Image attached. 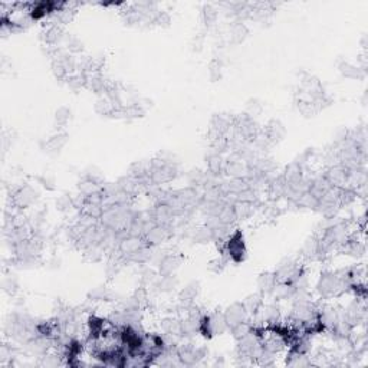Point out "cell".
Returning <instances> with one entry per match:
<instances>
[{
	"mask_svg": "<svg viewBox=\"0 0 368 368\" xmlns=\"http://www.w3.org/2000/svg\"><path fill=\"white\" fill-rule=\"evenodd\" d=\"M350 289V283L338 274L334 272H322L317 283V292L322 298H331L339 292Z\"/></svg>",
	"mask_w": 368,
	"mask_h": 368,
	"instance_id": "obj_1",
	"label": "cell"
},
{
	"mask_svg": "<svg viewBox=\"0 0 368 368\" xmlns=\"http://www.w3.org/2000/svg\"><path fill=\"white\" fill-rule=\"evenodd\" d=\"M223 256L233 263H242L247 256L245 236L240 230H233L223 243Z\"/></svg>",
	"mask_w": 368,
	"mask_h": 368,
	"instance_id": "obj_2",
	"label": "cell"
},
{
	"mask_svg": "<svg viewBox=\"0 0 368 368\" xmlns=\"http://www.w3.org/2000/svg\"><path fill=\"white\" fill-rule=\"evenodd\" d=\"M145 242L143 236H138V235H131V233H125L124 236H121L118 245H117V252L123 256L124 259L128 260L134 255L137 253L141 247H144Z\"/></svg>",
	"mask_w": 368,
	"mask_h": 368,
	"instance_id": "obj_3",
	"label": "cell"
},
{
	"mask_svg": "<svg viewBox=\"0 0 368 368\" xmlns=\"http://www.w3.org/2000/svg\"><path fill=\"white\" fill-rule=\"evenodd\" d=\"M250 171H252V168L249 166V163L242 159L239 154L229 157V160L226 161L224 173L227 174L230 179H247Z\"/></svg>",
	"mask_w": 368,
	"mask_h": 368,
	"instance_id": "obj_4",
	"label": "cell"
},
{
	"mask_svg": "<svg viewBox=\"0 0 368 368\" xmlns=\"http://www.w3.org/2000/svg\"><path fill=\"white\" fill-rule=\"evenodd\" d=\"M223 314L224 318H226V322H227V326H229V331H230L231 328H235L236 325L249 322V319H250L249 312L246 311L242 302H233L226 308V311H223Z\"/></svg>",
	"mask_w": 368,
	"mask_h": 368,
	"instance_id": "obj_5",
	"label": "cell"
},
{
	"mask_svg": "<svg viewBox=\"0 0 368 368\" xmlns=\"http://www.w3.org/2000/svg\"><path fill=\"white\" fill-rule=\"evenodd\" d=\"M37 191L32 186H22L16 190L13 196H12V202L15 204V207L17 209H26L30 207L33 203L36 202L37 199Z\"/></svg>",
	"mask_w": 368,
	"mask_h": 368,
	"instance_id": "obj_6",
	"label": "cell"
},
{
	"mask_svg": "<svg viewBox=\"0 0 368 368\" xmlns=\"http://www.w3.org/2000/svg\"><path fill=\"white\" fill-rule=\"evenodd\" d=\"M171 227L173 226H161V224H156L154 227H151L150 230L145 233L144 242L145 245L154 247V246H159L161 243H164L167 239L170 238V233H171Z\"/></svg>",
	"mask_w": 368,
	"mask_h": 368,
	"instance_id": "obj_7",
	"label": "cell"
},
{
	"mask_svg": "<svg viewBox=\"0 0 368 368\" xmlns=\"http://www.w3.org/2000/svg\"><path fill=\"white\" fill-rule=\"evenodd\" d=\"M324 176L332 187L344 188L348 184V170L341 163L330 167Z\"/></svg>",
	"mask_w": 368,
	"mask_h": 368,
	"instance_id": "obj_8",
	"label": "cell"
},
{
	"mask_svg": "<svg viewBox=\"0 0 368 368\" xmlns=\"http://www.w3.org/2000/svg\"><path fill=\"white\" fill-rule=\"evenodd\" d=\"M151 217L154 222L161 226H173L174 222V211L166 202H159L156 204V207L152 209Z\"/></svg>",
	"mask_w": 368,
	"mask_h": 368,
	"instance_id": "obj_9",
	"label": "cell"
},
{
	"mask_svg": "<svg viewBox=\"0 0 368 368\" xmlns=\"http://www.w3.org/2000/svg\"><path fill=\"white\" fill-rule=\"evenodd\" d=\"M180 265L181 259L177 255H164L159 260V275H163V276L174 275L180 267Z\"/></svg>",
	"mask_w": 368,
	"mask_h": 368,
	"instance_id": "obj_10",
	"label": "cell"
},
{
	"mask_svg": "<svg viewBox=\"0 0 368 368\" xmlns=\"http://www.w3.org/2000/svg\"><path fill=\"white\" fill-rule=\"evenodd\" d=\"M199 286H200L199 282H191V283L186 285V286L179 292V301H180L181 305H183L184 308H188L190 305H193L195 299L197 298V295H199V292H200V288H199Z\"/></svg>",
	"mask_w": 368,
	"mask_h": 368,
	"instance_id": "obj_11",
	"label": "cell"
},
{
	"mask_svg": "<svg viewBox=\"0 0 368 368\" xmlns=\"http://www.w3.org/2000/svg\"><path fill=\"white\" fill-rule=\"evenodd\" d=\"M276 283L278 279L275 276V272H262L258 278V289L262 295H272Z\"/></svg>",
	"mask_w": 368,
	"mask_h": 368,
	"instance_id": "obj_12",
	"label": "cell"
},
{
	"mask_svg": "<svg viewBox=\"0 0 368 368\" xmlns=\"http://www.w3.org/2000/svg\"><path fill=\"white\" fill-rule=\"evenodd\" d=\"M177 286H179V281L174 275H167V276L159 275V278H156L154 281V288H157V290L161 294H170L176 290Z\"/></svg>",
	"mask_w": 368,
	"mask_h": 368,
	"instance_id": "obj_13",
	"label": "cell"
},
{
	"mask_svg": "<svg viewBox=\"0 0 368 368\" xmlns=\"http://www.w3.org/2000/svg\"><path fill=\"white\" fill-rule=\"evenodd\" d=\"M265 135L269 141H281L283 137L286 135V130L283 127V124L279 120H272L270 123L266 125V131Z\"/></svg>",
	"mask_w": 368,
	"mask_h": 368,
	"instance_id": "obj_14",
	"label": "cell"
},
{
	"mask_svg": "<svg viewBox=\"0 0 368 368\" xmlns=\"http://www.w3.org/2000/svg\"><path fill=\"white\" fill-rule=\"evenodd\" d=\"M338 71L345 78H350V80H362L365 76V72L362 68H358V66L353 65L346 61H341L338 65Z\"/></svg>",
	"mask_w": 368,
	"mask_h": 368,
	"instance_id": "obj_15",
	"label": "cell"
},
{
	"mask_svg": "<svg viewBox=\"0 0 368 368\" xmlns=\"http://www.w3.org/2000/svg\"><path fill=\"white\" fill-rule=\"evenodd\" d=\"M102 184L96 183V181L91 180L88 177H84V180L78 183V193L85 197H91V196L98 195L102 191Z\"/></svg>",
	"mask_w": 368,
	"mask_h": 368,
	"instance_id": "obj_16",
	"label": "cell"
},
{
	"mask_svg": "<svg viewBox=\"0 0 368 368\" xmlns=\"http://www.w3.org/2000/svg\"><path fill=\"white\" fill-rule=\"evenodd\" d=\"M64 39V30L59 26L58 23L51 25L49 28H46L44 32V41L46 45H51V46H56V45Z\"/></svg>",
	"mask_w": 368,
	"mask_h": 368,
	"instance_id": "obj_17",
	"label": "cell"
},
{
	"mask_svg": "<svg viewBox=\"0 0 368 368\" xmlns=\"http://www.w3.org/2000/svg\"><path fill=\"white\" fill-rule=\"evenodd\" d=\"M249 35V29L245 25V22L235 21L230 26V37L233 44H242Z\"/></svg>",
	"mask_w": 368,
	"mask_h": 368,
	"instance_id": "obj_18",
	"label": "cell"
},
{
	"mask_svg": "<svg viewBox=\"0 0 368 368\" xmlns=\"http://www.w3.org/2000/svg\"><path fill=\"white\" fill-rule=\"evenodd\" d=\"M263 295L262 294H252V295H249V296H246L245 298V301H243V306L246 308V311L249 312V315H250V318L255 317L258 312H259V309L262 308V305H263Z\"/></svg>",
	"mask_w": 368,
	"mask_h": 368,
	"instance_id": "obj_19",
	"label": "cell"
},
{
	"mask_svg": "<svg viewBox=\"0 0 368 368\" xmlns=\"http://www.w3.org/2000/svg\"><path fill=\"white\" fill-rule=\"evenodd\" d=\"M286 364L289 367H295V368H301V367H309L312 365V361L308 357V354H301L296 353L294 350L289 351V358L286 360Z\"/></svg>",
	"mask_w": 368,
	"mask_h": 368,
	"instance_id": "obj_20",
	"label": "cell"
},
{
	"mask_svg": "<svg viewBox=\"0 0 368 368\" xmlns=\"http://www.w3.org/2000/svg\"><path fill=\"white\" fill-rule=\"evenodd\" d=\"M224 167H226V161H224V159L222 157V154H219V152L210 154L209 159H207L209 173L220 176L222 173H224Z\"/></svg>",
	"mask_w": 368,
	"mask_h": 368,
	"instance_id": "obj_21",
	"label": "cell"
},
{
	"mask_svg": "<svg viewBox=\"0 0 368 368\" xmlns=\"http://www.w3.org/2000/svg\"><path fill=\"white\" fill-rule=\"evenodd\" d=\"M302 255L306 259H314L319 256V238L315 235L306 239V242L303 243Z\"/></svg>",
	"mask_w": 368,
	"mask_h": 368,
	"instance_id": "obj_22",
	"label": "cell"
},
{
	"mask_svg": "<svg viewBox=\"0 0 368 368\" xmlns=\"http://www.w3.org/2000/svg\"><path fill=\"white\" fill-rule=\"evenodd\" d=\"M191 240L195 243H199V245H206V243H210L213 242V236H211V231L207 226H203V227H197L193 230L191 233Z\"/></svg>",
	"mask_w": 368,
	"mask_h": 368,
	"instance_id": "obj_23",
	"label": "cell"
},
{
	"mask_svg": "<svg viewBox=\"0 0 368 368\" xmlns=\"http://www.w3.org/2000/svg\"><path fill=\"white\" fill-rule=\"evenodd\" d=\"M233 210L238 220H245L252 215L253 203L252 202H236L233 204Z\"/></svg>",
	"mask_w": 368,
	"mask_h": 368,
	"instance_id": "obj_24",
	"label": "cell"
},
{
	"mask_svg": "<svg viewBox=\"0 0 368 368\" xmlns=\"http://www.w3.org/2000/svg\"><path fill=\"white\" fill-rule=\"evenodd\" d=\"M217 10L215 6H211V5H204L202 9V19H203V23L210 28V26H213L217 21Z\"/></svg>",
	"mask_w": 368,
	"mask_h": 368,
	"instance_id": "obj_25",
	"label": "cell"
},
{
	"mask_svg": "<svg viewBox=\"0 0 368 368\" xmlns=\"http://www.w3.org/2000/svg\"><path fill=\"white\" fill-rule=\"evenodd\" d=\"M112 294L109 292L107 288H102V286H98V288L92 289L88 292V299L92 301V302H96V301H112Z\"/></svg>",
	"mask_w": 368,
	"mask_h": 368,
	"instance_id": "obj_26",
	"label": "cell"
},
{
	"mask_svg": "<svg viewBox=\"0 0 368 368\" xmlns=\"http://www.w3.org/2000/svg\"><path fill=\"white\" fill-rule=\"evenodd\" d=\"M222 73H223V64L220 59H211L209 64V78L211 82L222 80Z\"/></svg>",
	"mask_w": 368,
	"mask_h": 368,
	"instance_id": "obj_27",
	"label": "cell"
},
{
	"mask_svg": "<svg viewBox=\"0 0 368 368\" xmlns=\"http://www.w3.org/2000/svg\"><path fill=\"white\" fill-rule=\"evenodd\" d=\"M66 143V134H58V135H53L48 140L46 147H48V151H55L58 152Z\"/></svg>",
	"mask_w": 368,
	"mask_h": 368,
	"instance_id": "obj_28",
	"label": "cell"
},
{
	"mask_svg": "<svg viewBox=\"0 0 368 368\" xmlns=\"http://www.w3.org/2000/svg\"><path fill=\"white\" fill-rule=\"evenodd\" d=\"M71 120V109H68L66 107H61L59 109H56L55 112V123L59 127H65L66 124L69 123Z\"/></svg>",
	"mask_w": 368,
	"mask_h": 368,
	"instance_id": "obj_29",
	"label": "cell"
},
{
	"mask_svg": "<svg viewBox=\"0 0 368 368\" xmlns=\"http://www.w3.org/2000/svg\"><path fill=\"white\" fill-rule=\"evenodd\" d=\"M3 289H5V292H8L10 295H15L16 292H17L19 282L15 278V275H9V276H6L3 279Z\"/></svg>",
	"mask_w": 368,
	"mask_h": 368,
	"instance_id": "obj_30",
	"label": "cell"
},
{
	"mask_svg": "<svg viewBox=\"0 0 368 368\" xmlns=\"http://www.w3.org/2000/svg\"><path fill=\"white\" fill-rule=\"evenodd\" d=\"M72 207H75V204H73V197H69L68 195L61 196L58 200H56V209H58L59 211H62V213L69 211Z\"/></svg>",
	"mask_w": 368,
	"mask_h": 368,
	"instance_id": "obj_31",
	"label": "cell"
},
{
	"mask_svg": "<svg viewBox=\"0 0 368 368\" xmlns=\"http://www.w3.org/2000/svg\"><path fill=\"white\" fill-rule=\"evenodd\" d=\"M252 331V326L249 325V322H245V324H239L236 325L235 328H231L230 332H231V337L239 341L240 338H243L246 334H249V332Z\"/></svg>",
	"mask_w": 368,
	"mask_h": 368,
	"instance_id": "obj_32",
	"label": "cell"
},
{
	"mask_svg": "<svg viewBox=\"0 0 368 368\" xmlns=\"http://www.w3.org/2000/svg\"><path fill=\"white\" fill-rule=\"evenodd\" d=\"M66 48L71 53H80V52L84 51V44L78 37L68 36L66 37Z\"/></svg>",
	"mask_w": 368,
	"mask_h": 368,
	"instance_id": "obj_33",
	"label": "cell"
},
{
	"mask_svg": "<svg viewBox=\"0 0 368 368\" xmlns=\"http://www.w3.org/2000/svg\"><path fill=\"white\" fill-rule=\"evenodd\" d=\"M157 278L156 272L152 270L151 267H143L141 269V274H140V281L143 285H148V283H154Z\"/></svg>",
	"mask_w": 368,
	"mask_h": 368,
	"instance_id": "obj_34",
	"label": "cell"
},
{
	"mask_svg": "<svg viewBox=\"0 0 368 368\" xmlns=\"http://www.w3.org/2000/svg\"><path fill=\"white\" fill-rule=\"evenodd\" d=\"M227 262H229V260L226 259L224 256L216 258V259L211 260L209 263V269L211 272H215V274H220V272L224 269V266L227 265Z\"/></svg>",
	"mask_w": 368,
	"mask_h": 368,
	"instance_id": "obj_35",
	"label": "cell"
},
{
	"mask_svg": "<svg viewBox=\"0 0 368 368\" xmlns=\"http://www.w3.org/2000/svg\"><path fill=\"white\" fill-rule=\"evenodd\" d=\"M134 298L137 299L138 305L141 306V308H144L145 305L148 303V299H150V296H148V290L147 288L144 286H140V288L135 290V294H134Z\"/></svg>",
	"mask_w": 368,
	"mask_h": 368,
	"instance_id": "obj_36",
	"label": "cell"
},
{
	"mask_svg": "<svg viewBox=\"0 0 368 368\" xmlns=\"http://www.w3.org/2000/svg\"><path fill=\"white\" fill-rule=\"evenodd\" d=\"M39 183L44 186L46 190H55V179L51 174H45L42 177H39Z\"/></svg>",
	"mask_w": 368,
	"mask_h": 368,
	"instance_id": "obj_37",
	"label": "cell"
},
{
	"mask_svg": "<svg viewBox=\"0 0 368 368\" xmlns=\"http://www.w3.org/2000/svg\"><path fill=\"white\" fill-rule=\"evenodd\" d=\"M170 22H171V17L167 12H159L156 19H154V23H157L159 26H168Z\"/></svg>",
	"mask_w": 368,
	"mask_h": 368,
	"instance_id": "obj_38",
	"label": "cell"
},
{
	"mask_svg": "<svg viewBox=\"0 0 368 368\" xmlns=\"http://www.w3.org/2000/svg\"><path fill=\"white\" fill-rule=\"evenodd\" d=\"M260 111H262V104H259L256 100L249 101V104H247V115L255 117L256 114H259Z\"/></svg>",
	"mask_w": 368,
	"mask_h": 368,
	"instance_id": "obj_39",
	"label": "cell"
},
{
	"mask_svg": "<svg viewBox=\"0 0 368 368\" xmlns=\"http://www.w3.org/2000/svg\"><path fill=\"white\" fill-rule=\"evenodd\" d=\"M203 44H204V36L202 33L200 35H196L195 41H193V51L200 52L203 49Z\"/></svg>",
	"mask_w": 368,
	"mask_h": 368,
	"instance_id": "obj_40",
	"label": "cell"
}]
</instances>
